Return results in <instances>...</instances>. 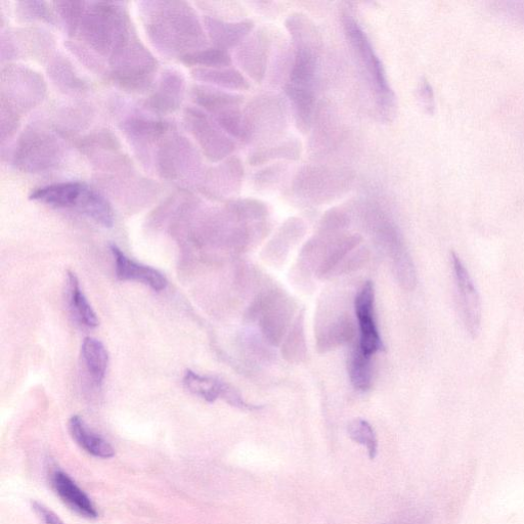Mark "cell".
I'll return each instance as SVG.
<instances>
[{
	"mask_svg": "<svg viewBox=\"0 0 524 524\" xmlns=\"http://www.w3.org/2000/svg\"><path fill=\"white\" fill-rule=\"evenodd\" d=\"M111 79L121 90L145 93L150 90L158 62L145 48L134 30L118 43L109 57Z\"/></svg>",
	"mask_w": 524,
	"mask_h": 524,
	"instance_id": "7a4b0ae2",
	"label": "cell"
},
{
	"mask_svg": "<svg viewBox=\"0 0 524 524\" xmlns=\"http://www.w3.org/2000/svg\"><path fill=\"white\" fill-rule=\"evenodd\" d=\"M180 60L187 66L207 69L229 68L232 65V58L228 51L217 48L203 49L188 54Z\"/></svg>",
	"mask_w": 524,
	"mask_h": 524,
	"instance_id": "d6a6232c",
	"label": "cell"
},
{
	"mask_svg": "<svg viewBox=\"0 0 524 524\" xmlns=\"http://www.w3.org/2000/svg\"><path fill=\"white\" fill-rule=\"evenodd\" d=\"M270 48L271 38L264 29L252 34L239 47L237 60L240 67L256 83H261L266 77Z\"/></svg>",
	"mask_w": 524,
	"mask_h": 524,
	"instance_id": "4fadbf2b",
	"label": "cell"
},
{
	"mask_svg": "<svg viewBox=\"0 0 524 524\" xmlns=\"http://www.w3.org/2000/svg\"><path fill=\"white\" fill-rule=\"evenodd\" d=\"M341 21L349 46L366 72V77L374 90L379 113L384 118L390 119V116L395 113L396 96L391 90L384 66L375 53L370 38L355 16L343 12Z\"/></svg>",
	"mask_w": 524,
	"mask_h": 524,
	"instance_id": "277c9868",
	"label": "cell"
},
{
	"mask_svg": "<svg viewBox=\"0 0 524 524\" xmlns=\"http://www.w3.org/2000/svg\"><path fill=\"white\" fill-rule=\"evenodd\" d=\"M302 324V318H298L283 346L285 357L293 362H300L305 356V340Z\"/></svg>",
	"mask_w": 524,
	"mask_h": 524,
	"instance_id": "74e56055",
	"label": "cell"
},
{
	"mask_svg": "<svg viewBox=\"0 0 524 524\" xmlns=\"http://www.w3.org/2000/svg\"><path fill=\"white\" fill-rule=\"evenodd\" d=\"M192 99L213 118L241 109L244 97L215 89L212 86L196 85L192 89Z\"/></svg>",
	"mask_w": 524,
	"mask_h": 524,
	"instance_id": "44dd1931",
	"label": "cell"
},
{
	"mask_svg": "<svg viewBox=\"0 0 524 524\" xmlns=\"http://www.w3.org/2000/svg\"><path fill=\"white\" fill-rule=\"evenodd\" d=\"M47 94V85L37 72L18 65L2 70V102L17 111H28Z\"/></svg>",
	"mask_w": 524,
	"mask_h": 524,
	"instance_id": "52a82bcc",
	"label": "cell"
},
{
	"mask_svg": "<svg viewBox=\"0 0 524 524\" xmlns=\"http://www.w3.org/2000/svg\"><path fill=\"white\" fill-rule=\"evenodd\" d=\"M451 261L459 317L465 331L476 338L482 325V303L469 272L455 252Z\"/></svg>",
	"mask_w": 524,
	"mask_h": 524,
	"instance_id": "8fae6325",
	"label": "cell"
},
{
	"mask_svg": "<svg viewBox=\"0 0 524 524\" xmlns=\"http://www.w3.org/2000/svg\"><path fill=\"white\" fill-rule=\"evenodd\" d=\"M185 90L183 75L177 71L167 70L162 74L157 90L147 100L146 106L159 114L176 112L182 105Z\"/></svg>",
	"mask_w": 524,
	"mask_h": 524,
	"instance_id": "9a60e30c",
	"label": "cell"
},
{
	"mask_svg": "<svg viewBox=\"0 0 524 524\" xmlns=\"http://www.w3.org/2000/svg\"><path fill=\"white\" fill-rule=\"evenodd\" d=\"M247 130V143H260L262 147L277 143L287 127L285 102L278 96L262 95L254 98L243 111Z\"/></svg>",
	"mask_w": 524,
	"mask_h": 524,
	"instance_id": "5b68a950",
	"label": "cell"
},
{
	"mask_svg": "<svg viewBox=\"0 0 524 524\" xmlns=\"http://www.w3.org/2000/svg\"><path fill=\"white\" fill-rule=\"evenodd\" d=\"M69 429L74 441L85 452L102 459H109L115 455L112 446L87 427L79 416H73L70 419Z\"/></svg>",
	"mask_w": 524,
	"mask_h": 524,
	"instance_id": "484cf974",
	"label": "cell"
},
{
	"mask_svg": "<svg viewBox=\"0 0 524 524\" xmlns=\"http://www.w3.org/2000/svg\"><path fill=\"white\" fill-rule=\"evenodd\" d=\"M395 524H428L427 521L422 517H407L405 519L399 520Z\"/></svg>",
	"mask_w": 524,
	"mask_h": 524,
	"instance_id": "bcb514c9",
	"label": "cell"
},
{
	"mask_svg": "<svg viewBox=\"0 0 524 524\" xmlns=\"http://www.w3.org/2000/svg\"><path fill=\"white\" fill-rule=\"evenodd\" d=\"M185 122L204 155L211 162H221L236 150V143L207 113L198 108L185 111Z\"/></svg>",
	"mask_w": 524,
	"mask_h": 524,
	"instance_id": "9c48e42d",
	"label": "cell"
},
{
	"mask_svg": "<svg viewBox=\"0 0 524 524\" xmlns=\"http://www.w3.org/2000/svg\"><path fill=\"white\" fill-rule=\"evenodd\" d=\"M204 25L215 48L225 51L240 47L255 27L251 20L226 22L209 16L204 17Z\"/></svg>",
	"mask_w": 524,
	"mask_h": 524,
	"instance_id": "2e32d148",
	"label": "cell"
},
{
	"mask_svg": "<svg viewBox=\"0 0 524 524\" xmlns=\"http://www.w3.org/2000/svg\"><path fill=\"white\" fill-rule=\"evenodd\" d=\"M374 286L367 282L358 293L355 301L356 315L359 321L362 352L371 357L382 348V341L374 317Z\"/></svg>",
	"mask_w": 524,
	"mask_h": 524,
	"instance_id": "5bb4252c",
	"label": "cell"
},
{
	"mask_svg": "<svg viewBox=\"0 0 524 524\" xmlns=\"http://www.w3.org/2000/svg\"><path fill=\"white\" fill-rule=\"evenodd\" d=\"M301 152L302 146L299 140L288 139L255 150L249 157V163L258 166L273 160L297 161L300 159Z\"/></svg>",
	"mask_w": 524,
	"mask_h": 524,
	"instance_id": "f546056e",
	"label": "cell"
},
{
	"mask_svg": "<svg viewBox=\"0 0 524 524\" xmlns=\"http://www.w3.org/2000/svg\"><path fill=\"white\" fill-rule=\"evenodd\" d=\"M81 355L87 371L94 382L101 385L105 379L109 354L105 345L98 339L86 337L81 345Z\"/></svg>",
	"mask_w": 524,
	"mask_h": 524,
	"instance_id": "83f0119b",
	"label": "cell"
},
{
	"mask_svg": "<svg viewBox=\"0 0 524 524\" xmlns=\"http://www.w3.org/2000/svg\"><path fill=\"white\" fill-rule=\"evenodd\" d=\"M141 12L153 45L168 57L203 50L206 35L194 9L185 2H144Z\"/></svg>",
	"mask_w": 524,
	"mask_h": 524,
	"instance_id": "6da1fadb",
	"label": "cell"
},
{
	"mask_svg": "<svg viewBox=\"0 0 524 524\" xmlns=\"http://www.w3.org/2000/svg\"><path fill=\"white\" fill-rule=\"evenodd\" d=\"M285 26L291 35L294 49L322 51L323 39L316 24L303 14L290 15Z\"/></svg>",
	"mask_w": 524,
	"mask_h": 524,
	"instance_id": "d4e9b609",
	"label": "cell"
},
{
	"mask_svg": "<svg viewBox=\"0 0 524 524\" xmlns=\"http://www.w3.org/2000/svg\"><path fill=\"white\" fill-rule=\"evenodd\" d=\"M161 177L169 181H187L197 176L201 167L198 151L185 138L168 139L157 153Z\"/></svg>",
	"mask_w": 524,
	"mask_h": 524,
	"instance_id": "30bf717a",
	"label": "cell"
},
{
	"mask_svg": "<svg viewBox=\"0 0 524 524\" xmlns=\"http://www.w3.org/2000/svg\"><path fill=\"white\" fill-rule=\"evenodd\" d=\"M76 209L105 228H112L114 225V212L111 204L89 186H86Z\"/></svg>",
	"mask_w": 524,
	"mask_h": 524,
	"instance_id": "f1b7e54d",
	"label": "cell"
},
{
	"mask_svg": "<svg viewBox=\"0 0 524 524\" xmlns=\"http://www.w3.org/2000/svg\"><path fill=\"white\" fill-rule=\"evenodd\" d=\"M86 3L84 2H56L53 3L57 15L61 18L69 35L78 32Z\"/></svg>",
	"mask_w": 524,
	"mask_h": 524,
	"instance_id": "8d00e7d4",
	"label": "cell"
},
{
	"mask_svg": "<svg viewBox=\"0 0 524 524\" xmlns=\"http://www.w3.org/2000/svg\"><path fill=\"white\" fill-rule=\"evenodd\" d=\"M186 388L207 402H214L218 398L225 399L229 404L239 408H249L238 393L228 384L214 378L201 376L188 370L184 377Z\"/></svg>",
	"mask_w": 524,
	"mask_h": 524,
	"instance_id": "ac0fdd59",
	"label": "cell"
},
{
	"mask_svg": "<svg viewBox=\"0 0 524 524\" xmlns=\"http://www.w3.org/2000/svg\"><path fill=\"white\" fill-rule=\"evenodd\" d=\"M349 224L345 212L333 208L326 212L321 221V232L323 234H336L345 229Z\"/></svg>",
	"mask_w": 524,
	"mask_h": 524,
	"instance_id": "ab89813d",
	"label": "cell"
},
{
	"mask_svg": "<svg viewBox=\"0 0 524 524\" xmlns=\"http://www.w3.org/2000/svg\"><path fill=\"white\" fill-rule=\"evenodd\" d=\"M85 188L78 182L53 184L35 190L30 199L56 208H77Z\"/></svg>",
	"mask_w": 524,
	"mask_h": 524,
	"instance_id": "603a6c76",
	"label": "cell"
},
{
	"mask_svg": "<svg viewBox=\"0 0 524 524\" xmlns=\"http://www.w3.org/2000/svg\"><path fill=\"white\" fill-rule=\"evenodd\" d=\"M18 125L17 112L2 102V140L5 142L14 133Z\"/></svg>",
	"mask_w": 524,
	"mask_h": 524,
	"instance_id": "b9f144b4",
	"label": "cell"
},
{
	"mask_svg": "<svg viewBox=\"0 0 524 524\" xmlns=\"http://www.w3.org/2000/svg\"><path fill=\"white\" fill-rule=\"evenodd\" d=\"M286 167L282 164H276L260 171H257L254 176V184L257 188L268 189L280 182Z\"/></svg>",
	"mask_w": 524,
	"mask_h": 524,
	"instance_id": "60d3db41",
	"label": "cell"
},
{
	"mask_svg": "<svg viewBox=\"0 0 524 524\" xmlns=\"http://www.w3.org/2000/svg\"><path fill=\"white\" fill-rule=\"evenodd\" d=\"M244 179V166L240 159L230 158L208 172L204 191L215 196L235 193L240 190Z\"/></svg>",
	"mask_w": 524,
	"mask_h": 524,
	"instance_id": "ffe728a7",
	"label": "cell"
},
{
	"mask_svg": "<svg viewBox=\"0 0 524 524\" xmlns=\"http://www.w3.org/2000/svg\"><path fill=\"white\" fill-rule=\"evenodd\" d=\"M348 434L356 443L366 446L369 457L374 460L377 456L378 443L373 427L363 419H357L348 425Z\"/></svg>",
	"mask_w": 524,
	"mask_h": 524,
	"instance_id": "d590c367",
	"label": "cell"
},
{
	"mask_svg": "<svg viewBox=\"0 0 524 524\" xmlns=\"http://www.w3.org/2000/svg\"><path fill=\"white\" fill-rule=\"evenodd\" d=\"M133 28L121 3H86L78 32L94 51L109 56Z\"/></svg>",
	"mask_w": 524,
	"mask_h": 524,
	"instance_id": "3957f363",
	"label": "cell"
},
{
	"mask_svg": "<svg viewBox=\"0 0 524 524\" xmlns=\"http://www.w3.org/2000/svg\"><path fill=\"white\" fill-rule=\"evenodd\" d=\"M51 485L61 500L73 511L85 518L98 517V511L92 500L65 472L56 469L51 473Z\"/></svg>",
	"mask_w": 524,
	"mask_h": 524,
	"instance_id": "d6986e66",
	"label": "cell"
},
{
	"mask_svg": "<svg viewBox=\"0 0 524 524\" xmlns=\"http://www.w3.org/2000/svg\"><path fill=\"white\" fill-rule=\"evenodd\" d=\"M68 297L75 319L86 327L96 328L99 325L97 314L81 291L77 277L72 273L68 274Z\"/></svg>",
	"mask_w": 524,
	"mask_h": 524,
	"instance_id": "4dcf8cb0",
	"label": "cell"
},
{
	"mask_svg": "<svg viewBox=\"0 0 524 524\" xmlns=\"http://www.w3.org/2000/svg\"><path fill=\"white\" fill-rule=\"evenodd\" d=\"M195 80L211 84L229 91H248L250 83L238 70L232 68H196L192 71Z\"/></svg>",
	"mask_w": 524,
	"mask_h": 524,
	"instance_id": "4316f807",
	"label": "cell"
},
{
	"mask_svg": "<svg viewBox=\"0 0 524 524\" xmlns=\"http://www.w3.org/2000/svg\"><path fill=\"white\" fill-rule=\"evenodd\" d=\"M351 183L348 174L323 166H304L296 174L293 192L298 198L313 203L332 200Z\"/></svg>",
	"mask_w": 524,
	"mask_h": 524,
	"instance_id": "ba28073f",
	"label": "cell"
},
{
	"mask_svg": "<svg viewBox=\"0 0 524 524\" xmlns=\"http://www.w3.org/2000/svg\"><path fill=\"white\" fill-rule=\"evenodd\" d=\"M53 81L67 92L83 91L86 87L84 81L75 73L72 65L64 58H57L49 68Z\"/></svg>",
	"mask_w": 524,
	"mask_h": 524,
	"instance_id": "e575fe53",
	"label": "cell"
},
{
	"mask_svg": "<svg viewBox=\"0 0 524 524\" xmlns=\"http://www.w3.org/2000/svg\"><path fill=\"white\" fill-rule=\"evenodd\" d=\"M62 157L63 148L58 139L48 130L33 127L21 137L13 163L21 171L38 173L54 168Z\"/></svg>",
	"mask_w": 524,
	"mask_h": 524,
	"instance_id": "8992f818",
	"label": "cell"
},
{
	"mask_svg": "<svg viewBox=\"0 0 524 524\" xmlns=\"http://www.w3.org/2000/svg\"><path fill=\"white\" fill-rule=\"evenodd\" d=\"M18 13L24 21H41L55 24V16L47 3L43 2H21L18 4Z\"/></svg>",
	"mask_w": 524,
	"mask_h": 524,
	"instance_id": "f35d334b",
	"label": "cell"
},
{
	"mask_svg": "<svg viewBox=\"0 0 524 524\" xmlns=\"http://www.w3.org/2000/svg\"><path fill=\"white\" fill-rule=\"evenodd\" d=\"M348 374L353 385L359 390H367L372 382L371 357L362 352L359 344L348 358Z\"/></svg>",
	"mask_w": 524,
	"mask_h": 524,
	"instance_id": "1f68e13d",
	"label": "cell"
},
{
	"mask_svg": "<svg viewBox=\"0 0 524 524\" xmlns=\"http://www.w3.org/2000/svg\"><path fill=\"white\" fill-rule=\"evenodd\" d=\"M229 212L240 222H261L269 215L265 202L257 199H237L228 203Z\"/></svg>",
	"mask_w": 524,
	"mask_h": 524,
	"instance_id": "836d02e7",
	"label": "cell"
},
{
	"mask_svg": "<svg viewBox=\"0 0 524 524\" xmlns=\"http://www.w3.org/2000/svg\"><path fill=\"white\" fill-rule=\"evenodd\" d=\"M294 313L293 304L280 293L262 295L253 305L250 317H260L262 332L273 344L283 338Z\"/></svg>",
	"mask_w": 524,
	"mask_h": 524,
	"instance_id": "7c38bea8",
	"label": "cell"
},
{
	"mask_svg": "<svg viewBox=\"0 0 524 524\" xmlns=\"http://www.w3.org/2000/svg\"><path fill=\"white\" fill-rule=\"evenodd\" d=\"M497 10L524 24V3H500Z\"/></svg>",
	"mask_w": 524,
	"mask_h": 524,
	"instance_id": "7bdbcfd3",
	"label": "cell"
},
{
	"mask_svg": "<svg viewBox=\"0 0 524 524\" xmlns=\"http://www.w3.org/2000/svg\"><path fill=\"white\" fill-rule=\"evenodd\" d=\"M33 509L37 513V515L42 519L43 522L46 524H64L61 519L53 513L51 510H49L47 507L39 504V503H33Z\"/></svg>",
	"mask_w": 524,
	"mask_h": 524,
	"instance_id": "f6af8a7d",
	"label": "cell"
},
{
	"mask_svg": "<svg viewBox=\"0 0 524 524\" xmlns=\"http://www.w3.org/2000/svg\"><path fill=\"white\" fill-rule=\"evenodd\" d=\"M111 252L115 259L116 276L119 280L140 282L158 292L167 287L166 277L156 269L130 259L116 245H111Z\"/></svg>",
	"mask_w": 524,
	"mask_h": 524,
	"instance_id": "e0dca14e",
	"label": "cell"
},
{
	"mask_svg": "<svg viewBox=\"0 0 524 524\" xmlns=\"http://www.w3.org/2000/svg\"><path fill=\"white\" fill-rule=\"evenodd\" d=\"M284 92L290 102L297 128L302 134H308L316 117V96L314 89L286 82Z\"/></svg>",
	"mask_w": 524,
	"mask_h": 524,
	"instance_id": "7402d4cb",
	"label": "cell"
},
{
	"mask_svg": "<svg viewBox=\"0 0 524 524\" xmlns=\"http://www.w3.org/2000/svg\"><path fill=\"white\" fill-rule=\"evenodd\" d=\"M121 129L130 141H134L140 147H147L167 134L169 124L147 117H130L122 122Z\"/></svg>",
	"mask_w": 524,
	"mask_h": 524,
	"instance_id": "cb8c5ba5",
	"label": "cell"
},
{
	"mask_svg": "<svg viewBox=\"0 0 524 524\" xmlns=\"http://www.w3.org/2000/svg\"><path fill=\"white\" fill-rule=\"evenodd\" d=\"M418 93L427 112L432 113L434 110V94L430 83L426 79L421 80Z\"/></svg>",
	"mask_w": 524,
	"mask_h": 524,
	"instance_id": "ee69618b",
	"label": "cell"
}]
</instances>
